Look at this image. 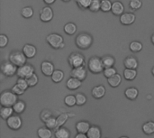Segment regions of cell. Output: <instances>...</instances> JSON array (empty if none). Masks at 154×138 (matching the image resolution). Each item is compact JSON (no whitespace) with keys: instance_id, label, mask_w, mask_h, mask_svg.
<instances>
[{"instance_id":"obj_29","label":"cell","mask_w":154,"mask_h":138,"mask_svg":"<svg viewBox=\"0 0 154 138\" xmlns=\"http://www.w3.org/2000/svg\"><path fill=\"white\" fill-rule=\"evenodd\" d=\"M13 108H14V113H16V114H22L25 110V108H26L25 102L23 101V100H17V102L13 106Z\"/></svg>"},{"instance_id":"obj_37","label":"cell","mask_w":154,"mask_h":138,"mask_svg":"<svg viewBox=\"0 0 154 138\" xmlns=\"http://www.w3.org/2000/svg\"><path fill=\"white\" fill-rule=\"evenodd\" d=\"M113 3L110 0H101V11L106 13L111 11Z\"/></svg>"},{"instance_id":"obj_43","label":"cell","mask_w":154,"mask_h":138,"mask_svg":"<svg viewBox=\"0 0 154 138\" xmlns=\"http://www.w3.org/2000/svg\"><path fill=\"white\" fill-rule=\"evenodd\" d=\"M143 5V3L141 0H131L129 3V6L132 10L134 11H137L139 10Z\"/></svg>"},{"instance_id":"obj_21","label":"cell","mask_w":154,"mask_h":138,"mask_svg":"<svg viewBox=\"0 0 154 138\" xmlns=\"http://www.w3.org/2000/svg\"><path fill=\"white\" fill-rule=\"evenodd\" d=\"M125 97L128 99L134 100V99H137V97L139 95V90L136 88H134V87H131V88H128V89H125Z\"/></svg>"},{"instance_id":"obj_14","label":"cell","mask_w":154,"mask_h":138,"mask_svg":"<svg viewBox=\"0 0 154 138\" xmlns=\"http://www.w3.org/2000/svg\"><path fill=\"white\" fill-rule=\"evenodd\" d=\"M23 52L25 54L27 59H32V58L35 57V55L37 53V49L34 45L27 43L23 47Z\"/></svg>"},{"instance_id":"obj_34","label":"cell","mask_w":154,"mask_h":138,"mask_svg":"<svg viewBox=\"0 0 154 138\" xmlns=\"http://www.w3.org/2000/svg\"><path fill=\"white\" fill-rule=\"evenodd\" d=\"M64 103L68 107H74L77 105V100H76V96L74 95H68L64 99Z\"/></svg>"},{"instance_id":"obj_26","label":"cell","mask_w":154,"mask_h":138,"mask_svg":"<svg viewBox=\"0 0 154 138\" xmlns=\"http://www.w3.org/2000/svg\"><path fill=\"white\" fill-rule=\"evenodd\" d=\"M101 59H102V62H103L105 69L114 67V65L116 64V59L111 55H106V56L102 57Z\"/></svg>"},{"instance_id":"obj_20","label":"cell","mask_w":154,"mask_h":138,"mask_svg":"<svg viewBox=\"0 0 154 138\" xmlns=\"http://www.w3.org/2000/svg\"><path fill=\"white\" fill-rule=\"evenodd\" d=\"M87 135L88 138H101L102 132H101V129L97 126H91Z\"/></svg>"},{"instance_id":"obj_10","label":"cell","mask_w":154,"mask_h":138,"mask_svg":"<svg viewBox=\"0 0 154 138\" xmlns=\"http://www.w3.org/2000/svg\"><path fill=\"white\" fill-rule=\"evenodd\" d=\"M70 75H71V77L83 81L87 79L88 71H87V69L85 68V66H81V67H78V68H73L71 70Z\"/></svg>"},{"instance_id":"obj_40","label":"cell","mask_w":154,"mask_h":138,"mask_svg":"<svg viewBox=\"0 0 154 138\" xmlns=\"http://www.w3.org/2000/svg\"><path fill=\"white\" fill-rule=\"evenodd\" d=\"M76 96V100H77V105L78 106H83L87 103V96L83 93H78Z\"/></svg>"},{"instance_id":"obj_8","label":"cell","mask_w":154,"mask_h":138,"mask_svg":"<svg viewBox=\"0 0 154 138\" xmlns=\"http://www.w3.org/2000/svg\"><path fill=\"white\" fill-rule=\"evenodd\" d=\"M34 72V68L32 65L25 63L24 65L18 67L17 69V72L16 75L18 76V78H23V79H27L30 76H32Z\"/></svg>"},{"instance_id":"obj_48","label":"cell","mask_w":154,"mask_h":138,"mask_svg":"<svg viewBox=\"0 0 154 138\" xmlns=\"http://www.w3.org/2000/svg\"><path fill=\"white\" fill-rule=\"evenodd\" d=\"M75 138H88V135H87V134L79 133V134L75 136Z\"/></svg>"},{"instance_id":"obj_24","label":"cell","mask_w":154,"mask_h":138,"mask_svg":"<svg viewBox=\"0 0 154 138\" xmlns=\"http://www.w3.org/2000/svg\"><path fill=\"white\" fill-rule=\"evenodd\" d=\"M14 108L13 107H2L0 109V116L3 119L6 120L7 118H9L11 116H13L14 113Z\"/></svg>"},{"instance_id":"obj_22","label":"cell","mask_w":154,"mask_h":138,"mask_svg":"<svg viewBox=\"0 0 154 138\" xmlns=\"http://www.w3.org/2000/svg\"><path fill=\"white\" fill-rule=\"evenodd\" d=\"M54 136L56 138H70V132L66 127H59L55 130Z\"/></svg>"},{"instance_id":"obj_38","label":"cell","mask_w":154,"mask_h":138,"mask_svg":"<svg viewBox=\"0 0 154 138\" xmlns=\"http://www.w3.org/2000/svg\"><path fill=\"white\" fill-rule=\"evenodd\" d=\"M88 9L91 12H98L101 10V0H93Z\"/></svg>"},{"instance_id":"obj_53","label":"cell","mask_w":154,"mask_h":138,"mask_svg":"<svg viewBox=\"0 0 154 138\" xmlns=\"http://www.w3.org/2000/svg\"><path fill=\"white\" fill-rule=\"evenodd\" d=\"M120 138H129V137H127V136H122V137H120Z\"/></svg>"},{"instance_id":"obj_2","label":"cell","mask_w":154,"mask_h":138,"mask_svg":"<svg viewBox=\"0 0 154 138\" xmlns=\"http://www.w3.org/2000/svg\"><path fill=\"white\" fill-rule=\"evenodd\" d=\"M17 100V95L12 90H5L0 94V104L2 107H13Z\"/></svg>"},{"instance_id":"obj_25","label":"cell","mask_w":154,"mask_h":138,"mask_svg":"<svg viewBox=\"0 0 154 138\" xmlns=\"http://www.w3.org/2000/svg\"><path fill=\"white\" fill-rule=\"evenodd\" d=\"M137 77V71L136 69H125L124 71V78L126 80H134Z\"/></svg>"},{"instance_id":"obj_49","label":"cell","mask_w":154,"mask_h":138,"mask_svg":"<svg viewBox=\"0 0 154 138\" xmlns=\"http://www.w3.org/2000/svg\"><path fill=\"white\" fill-rule=\"evenodd\" d=\"M56 0H43V2L46 4V5H52L55 3Z\"/></svg>"},{"instance_id":"obj_12","label":"cell","mask_w":154,"mask_h":138,"mask_svg":"<svg viewBox=\"0 0 154 138\" xmlns=\"http://www.w3.org/2000/svg\"><path fill=\"white\" fill-rule=\"evenodd\" d=\"M41 70L43 75H45L46 77H51L52 73L55 71V68L52 62L49 61H43L41 64Z\"/></svg>"},{"instance_id":"obj_15","label":"cell","mask_w":154,"mask_h":138,"mask_svg":"<svg viewBox=\"0 0 154 138\" xmlns=\"http://www.w3.org/2000/svg\"><path fill=\"white\" fill-rule=\"evenodd\" d=\"M81 85H82V81L73 77L69 78L66 82V86L69 90H76L79 87H81Z\"/></svg>"},{"instance_id":"obj_11","label":"cell","mask_w":154,"mask_h":138,"mask_svg":"<svg viewBox=\"0 0 154 138\" xmlns=\"http://www.w3.org/2000/svg\"><path fill=\"white\" fill-rule=\"evenodd\" d=\"M53 10L50 6H45L43 7L41 12H40V19L43 23H49L52 20L53 18Z\"/></svg>"},{"instance_id":"obj_1","label":"cell","mask_w":154,"mask_h":138,"mask_svg":"<svg viewBox=\"0 0 154 138\" xmlns=\"http://www.w3.org/2000/svg\"><path fill=\"white\" fill-rule=\"evenodd\" d=\"M75 43L78 48L87 50L93 44V37L88 33H80L75 39Z\"/></svg>"},{"instance_id":"obj_5","label":"cell","mask_w":154,"mask_h":138,"mask_svg":"<svg viewBox=\"0 0 154 138\" xmlns=\"http://www.w3.org/2000/svg\"><path fill=\"white\" fill-rule=\"evenodd\" d=\"M9 61L17 67L24 65L27 61V57L23 52V51H13L9 54Z\"/></svg>"},{"instance_id":"obj_19","label":"cell","mask_w":154,"mask_h":138,"mask_svg":"<svg viewBox=\"0 0 154 138\" xmlns=\"http://www.w3.org/2000/svg\"><path fill=\"white\" fill-rule=\"evenodd\" d=\"M90 124L87 121H79L76 124V130L78 133L87 134L90 128Z\"/></svg>"},{"instance_id":"obj_23","label":"cell","mask_w":154,"mask_h":138,"mask_svg":"<svg viewBox=\"0 0 154 138\" xmlns=\"http://www.w3.org/2000/svg\"><path fill=\"white\" fill-rule=\"evenodd\" d=\"M107 82L108 84L112 87V88H116L118 87L121 82H122V76L118 73H116V75H114L113 77L107 79Z\"/></svg>"},{"instance_id":"obj_44","label":"cell","mask_w":154,"mask_h":138,"mask_svg":"<svg viewBox=\"0 0 154 138\" xmlns=\"http://www.w3.org/2000/svg\"><path fill=\"white\" fill-rule=\"evenodd\" d=\"M16 84L23 90H26L29 88V84H28L26 79H23V78H18L16 80Z\"/></svg>"},{"instance_id":"obj_16","label":"cell","mask_w":154,"mask_h":138,"mask_svg":"<svg viewBox=\"0 0 154 138\" xmlns=\"http://www.w3.org/2000/svg\"><path fill=\"white\" fill-rule=\"evenodd\" d=\"M92 96L97 99H102L105 95H106V88L103 85H98L96 86L92 89Z\"/></svg>"},{"instance_id":"obj_6","label":"cell","mask_w":154,"mask_h":138,"mask_svg":"<svg viewBox=\"0 0 154 138\" xmlns=\"http://www.w3.org/2000/svg\"><path fill=\"white\" fill-rule=\"evenodd\" d=\"M69 64L71 68H78L85 65V57L79 52H72L68 58Z\"/></svg>"},{"instance_id":"obj_46","label":"cell","mask_w":154,"mask_h":138,"mask_svg":"<svg viewBox=\"0 0 154 138\" xmlns=\"http://www.w3.org/2000/svg\"><path fill=\"white\" fill-rule=\"evenodd\" d=\"M8 43V37L5 34H0V47L4 48Z\"/></svg>"},{"instance_id":"obj_51","label":"cell","mask_w":154,"mask_h":138,"mask_svg":"<svg viewBox=\"0 0 154 138\" xmlns=\"http://www.w3.org/2000/svg\"><path fill=\"white\" fill-rule=\"evenodd\" d=\"M152 75L154 76V67L152 69Z\"/></svg>"},{"instance_id":"obj_13","label":"cell","mask_w":154,"mask_h":138,"mask_svg":"<svg viewBox=\"0 0 154 138\" xmlns=\"http://www.w3.org/2000/svg\"><path fill=\"white\" fill-rule=\"evenodd\" d=\"M135 14L133 13H124L120 15V22L124 25H131L135 22Z\"/></svg>"},{"instance_id":"obj_36","label":"cell","mask_w":154,"mask_h":138,"mask_svg":"<svg viewBox=\"0 0 154 138\" xmlns=\"http://www.w3.org/2000/svg\"><path fill=\"white\" fill-rule=\"evenodd\" d=\"M69 119V115L68 114H61L57 118V127L56 129H58L59 127H61Z\"/></svg>"},{"instance_id":"obj_41","label":"cell","mask_w":154,"mask_h":138,"mask_svg":"<svg viewBox=\"0 0 154 138\" xmlns=\"http://www.w3.org/2000/svg\"><path fill=\"white\" fill-rule=\"evenodd\" d=\"M117 73L116 71V69L114 68V67H110V68H106L103 71V74L104 76L106 78V79H109L111 77H113L114 75H116Z\"/></svg>"},{"instance_id":"obj_42","label":"cell","mask_w":154,"mask_h":138,"mask_svg":"<svg viewBox=\"0 0 154 138\" xmlns=\"http://www.w3.org/2000/svg\"><path fill=\"white\" fill-rule=\"evenodd\" d=\"M92 1L93 0H76L77 5L82 10H85L87 8H89V5L92 3Z\"/></svg>"},{"instance_id":"obj_31","label":"cell","mask_w":154,"mask_h":138,"mask_svg":"<svg viewBox=\"0 0 154 138\" xmlns=\"http://www.w3.org/2000/svg\"><path fill=\"white\" fill-rule=\"evenodd\" d=\"M64 32L68 35H73L77 32V25L74 23H68L64 26Z\"/></svg>"},{"instance_id":"obj_33","label":"cell","mask_w":154,"mask_h":138,"mask_svg":"<svg viewBox=\"0 0 154 138\" xmlns=\"http://www.w3.org/2000/svg\"><path fill=\"white\" fill-rule=\"evenodd\" d=\"M129 48H130V50H131L133 52H135V53H136V52H141V51L143 50V43L140 42L134 41V42H132L130 43Z\"/></svg>"},{"instance_id":"obj_28","label":"cell","mask_w":154,"mask_h":138,"mask_svg":"<svg viewBox=\"0 0 154 138\" xmlns=\"http://www.w3.org/2000/svg\"><path fill=\"white\" fill-rule=\"evenodd\" d=\"M64 79V72L61 70H55L51 75V80L55 83H60Z\"/></svg>"},{"instance_id":"obj_52","label":"cell","mask_w":154,"mask_h":138,"mask_svg":"<svg viewBox=\"0 0 154 138\" xmlns=\"http://www.w3.org/2000/svg\"><path fill=\"white\" fill-rule=\"evenodd\" d=\"M63 2H69V1H71V0H62Z\"/></svg>"},{"instance_id":"obj_27","label":"cell","mask_w":154,"mask_h":138,"mask_svg":"<svg viewBox=\"0 0 154 138\" xmlns=\"http://www.w3.org/2000/svg\"><path fill=\"white\" fill-rule=\"evenodd\" d=\"M37 135L39 138H51L52 136V132L51 129L48 127H41L37 131Z\"/></svg>"},{"instance_id":"obj_35","label":"cell","mask_w":154,"mask_h":138,"mask_svg":"<svg viewBox=\"0 0 154 138\" xmlns=\"http://www.w3.org/2000/svg\"><path fill=\"white\" fill-rule=\"evenodd\" d=\"M45 127L50 128V129H56L57 127V118L54 117H51L50 118H48L45 122Z\"/></svg>"},{"instance_id":"obj_32","label":"cell","mask_w":154,"mask_h":138,"mask_svg":"<svg viewBox=\"0 0 154 138\" xmlns=\"http://www.w3.org/2000/svg\"><path fill=\"white\" fill-rule=\"evenodd\" d=\"M33 14H34L33 9L31 6H25V7L22 8V10H21V14L25 19L32 18V15H33Z\"/></svg>"},{"instance_id":"obj_30","label":"cell","mask_w":154,"mask_h":138,"mask_svg":"<svg viewBox=\"0 0 154 138\" xmlns=\"http://www.w3.org/2000/svg\"><path fill=\"white\" fill-rule=\"evenodd\" d=\"M143 131L146 135H152L154 134V122L148 121L143 125Z\"/></svg>"},{"instance_id":"obj_4","label":"cell","mask_w":154,"mask_h":138,"mask_svg":"<svg viewBox=\"0 0 154 138\" xmlns=\"http://www.w3.org/2000/svg\"><path fill=\"white\" fill-rule=\"evenodd\" d=\"M46 41L53 49H62L65 46L63 37L58 33H50L46 37Z\"/></svg>"},{"instance_id":"obj_50","label":"cell","mask_w":154,"mask_h":138,"mask_svg":"<svg viewBox=\"0 0 154 138\" xmlns=\"http://www.w3.org/2000/svg\"><path fill=\"white\" fill-rule=\"evenodd\" d=\"M151 41H152V44L154 45V33L152 35V37H151Z\"/></svg>"},{"instance_id":"obj_17","label":"cell","mask_w":154,"mask_h":138,"mask_svg":"<svg viewBox=\"0 0 154 138\" xmlns=\"http://www.w3.org/2000/svg\"><path fill=\"white\" fill-rule=\"evenodd\" d=\"M124 11H125V6H124L122 2L116 1V2L113 3L112 9H111V12L113 13V14L120 16V15H122L124 14Z\"/></svg>"},{"instance_id":"obj_18","label":"cell","mask_w":154,"mask_h":138,"mask_svg":"<svg viewBox=\"0 0 154 138\" xmlns=\"http://www.w3.org/2000/svg\"><path fill=\"white\" fill-rule=\"evenodd\" d=\"M124 65L127 69H137L138 68V61L134 56H128L124 61Z\"/></svg>"},{"instance_id":"obj_9","label":"cell","mask_w":154,"mask_h":138,"mask_svg":"<svg viewBox=\"0 0 154 138\" xmlns=\"http://www.w3.org/2000/svg\"><path fill=\"white\" fill-rule=\"evenodd\" d=\"M6 125L7 127L12 130H18L22 127L23 121L22 118L17 115H13L9 118L6 119Z\"/></svg>"},{"instance_id":"obj_45","label":"cell","mask_w":154,"mask_h":138,"mask_svg":"<svg viewBox=\"0 0 154 138\" xmlns=\"http://www.w3.org/2000/svg\"><path fill=\"white\" fill-rule=\"evenodd\" d=\"M51 117H52V113L48 110V109H44L41 112V115H40V118H41V120L44 123L48 118H50Z\"/></svg>"},{"instance_id":"obj_47","label":"cell","mask_w":154,"mask_h":138,"mask_svg":"<svg viewBox=\"0 0 154 138\" xmlns=\"http://www.w3.org/2000/svg\"><path fill=\"white\" fill-rule=\"evenodd\" d=\"M14 93H15L17 96H20V95H23V93H24V91L25 90H23V89H22L17 84H15L14 86H13V88H12V89H11Z\"/></svg>"},{"instance_id":"obj_3","label":"cell","mask_w":154,"mask_h":138,"mask_svg":"<svg viewBox=\"0 0 154 138\" xmlns=\"http://www.w3.org/2000/svg\"><path fill=\"white\" fill-rule=\"evenodd\" d=\"M88 68L90 71V72H92L93 74H99L103 72L105 70L102 62V59L97 56H94L89 59L88 62Z\"/></svg>"},{"instance_id":"obj_39","label":"cell","mask_w":154,"mask_h":138,"mask_svg":"<svg viewBox=\"0 0 154 138\" xmlns=\"http://www.w3.org/2000/svg\"><path fill=\"white\" fill-rule=\"evenodd\" d=\"M26 80H27V82H28V84H29V87H30V88H32V87H34V86H36V85L38 84V82H39V78H38L37 74L33 73L32 76H30L29 78H27Z\"/></svg>"},{"instance_id":"obj_7","label":"cell","mask_w":154,"mask_h":138,"mask_svg":"<svg viewBox=\"0 0 154 138\" xmlns=\"http://www.w3.org/2000/svg\"><path fill=\"white\" fill-rule=\"evenodd\" d=\"M1 72L6 76V77H13L14 75L16 74L18 67L15 66L14 63H12L10 61H5L1 64Z\"/></svg>"}]
</instances>
